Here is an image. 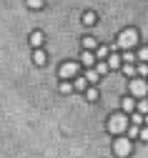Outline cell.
<instances>
[{
  "instance_id": "obj_1",
  "label": "cell",
  "mask_w": 148,
  "mask_h": 158,
  "mask_svg": "<svg viewBox=\"0 0 148 158\" xmlns=\"http://www.w3.org/2000/svg\"><path fill=\"white\" fill-rule=\"evenodd\" d=\"M125 128H128V118H125V113H113L108 118V131L113 135H123Z\"/></svg>"
},
{
  "instance_id": "obj_2",
  "label": "cell",
  "mask_w": 148,
  "mask_h": 158,
  "mask_svg": "<svg viewBox=\"0 0 148 158\" xmlns=\"http://www.w3.org/2000/svg\"><path fill=\"white\" fill-rule=\"evenodd\" d=\"M136 43H138V33L136 30H123L118 35V48H123V50H131Z\"/></svg>"
},
{
  "instance_id": "obj_3",
  "label": "cell",
  "mask_w": 148,
  "mask_h": 158,
  "mask_svg": "<svg viewBox=\"0 0 148 158\" xmlns=\"http://www.w3.org/2000/svg\"><path fill=\"white\" fill-rule=\"evenodd\" d=\"M113 153H116L118 158L131 156V141H128V138H123V135H118V141L113 143Z\"/></svg>"
},
{
  "instance_id": "obj_4",
  "label": "cell",
  "mask_w": 148,
  "mask_h": 158,
  "mask_svg": "<svg viewBox=\"0 0 148 158\" xmlns=\"http://www.w3.org/2000/svg\"><path fill=\"white\" fill-rule=\"evenodd\" d=\"M131 93H133L136 98H146V95H148V83L141 81V78H138V81H131Z\"/></svg>"
},
{
  "instance_id": "obj_5",
  "label": "cell",
  "mask_w": 148,
  "mask_h": 158,
  "mask_svg": "<svg viewBox=\"0 0 148 158\" xmlns=\"http://www.w3.org/2000/svg\"><path fill=\"white\" fill-rule=\"evenodd\" d=\"M75 73H78V65L75 63H66V65H60V70H58L60 78H73Z\"/></svg>"
},
{
  "instance_id": "obj_6",
  "label": "cell",
  "mask_w": 148,
  "mask_h": 158,
  "mask_svg": "<svg viewBox=\"0 0 148 158\" xmlns=\"http://www.w3.org/2000/svg\"><path fill=\"white\" fill-rule=\"evenodd\" d=\"M43 40H45V35L40 33V30H35V33L30 35V45H33V48H40V45H43Z\"/></svg>"
},
{
  "instance_id": "obj_7",
  "label": "cell",
  "mask_w": 148,
  "mask_h": 158,
  "mask_svg": "<svg viewBox=\"0 0 148 158\" xmlns=\"http://www.w3.org/2000/svg\"><path fill=\"white\" fill-rule=\"evenodd\" d=\"M33 63L35 65H45V53L40 48H35V53H33Z\"/></svg>"
},
{
  "instance_id": "obj_8",
  "label": "cell",
  "mask_w": 148,
  "mask_h": 158,
  "mask_svg": "<svg viewBox=\"0 0 148 158\" xmlns=\"http://www.w3.org/2000/svg\"><path fill=\"white\" fill-rule=\"evenodd\" d=\"M80 63H83V65H88V68H93V63H95V55H93L91 50H86V53H83V58H80Z\"/></svg>"
},
{
  "instance_id": "obj_9",
  "label": "cell",
  "mask_w": 148,
  "mask_h": 158,
  "mask_svg": "<svg viewBox=\"0 0 148 158\" xmlns=\"http://www.w3.org/2000/svg\"><path fill=\"white\" fill-rule=\"evenodd\" d=\"M121 108H123L125 113H131V110L136 108V101H133V98H123V101H121Z\"/></svg>"
},
{
  "instance_id": "obj_10",
  "label": "cell",
  "mask_w": 148,
  "mask_h": 158,
  "mask_svg": "<svg viewBox=\"0 0 148 158\" xmlns=\"http://www.w3.org/2000/svg\"><path fill=\"white\" fill-rule=\"evenodd\" d=\"M86 88H88V81H86V78H75L73 90H86Z\"/></svg>"
},
{
  "instance_id": "obj_11",
  "label": "cell",
  "mask_w": 148,
  "mask_h": 158,
  "mask_svg": "<svg viewBox=\"0 0 148 158\" xmlns=\"http://www.w3.org/2000/svg\"><path fill=\"white\" fill-rule=\"evenodd\" d=\"M83 48H86V50H93V48H95V38H83Z\"/></svg>"
},
{
  "instance_id": "obj_12",
  "label": "cell",
  "mask_w": 148,
  "mask_h": 158,
  "mask_svg": "<svg viewBox=\"0 0 148 158\" xmlns=\"http://www.w3.org/2000/svg\"><path fill=\"white\" fill-rule=\"evenodd\" d=\"M83 23L86 25H95V13H86L83 15Z\"/></svg>"
},
{
  "instance_id": "obj_13",
  "label": "cell",
  "mask_w": 148,
  "mask_h": 158,
  "mask_svg": "<svg viewBox=\"0 0 148 158\" xmlns=\"http://www.w3.org/2000/svg\"><path fill=\"white\" fill-rule=\"evenodd\" d=\"M95 58H98V60H103V58H108V48H105V45H100V48L95 50Z\"/></svg>"
},
{
  "instance_id": "obj_14",
  "label": "cell",
  "mask_w": 148,
  "mask_h": 158,
  "mask_svg": "<svg viewBox=\"0 0 148 158\" xmlns=\"http://www.w3.org/2000/svg\"><path fill=\"white\" fill-rule=\"evenodd\" d=\"M121 65V58L118 55H108V68H118Z\"/></svg>"
},
{
  "instance_id": "obj_15",
  "label": "cell",
  "mask_w": 148,
  "mask_h": 158,
  "mask_svg": "<svg viewBox=\"0 0 148 158\" xmlns=\"http://www.w3.org/2000/svg\"><path fill=\"white\" fill-rule=\"evenodd\" d=\"M98 78H100V75H98V73H95L93 68H91V70L86 73V81H88V83H95V81H98Z\"/></svg>"
},
{
  "instance_id": "obj_16",
  "label": "cell",
  "mask_w": 148,
  "mask_h": 158,
  "mask_svg": "<svg viewBox=\"0 0 148 158\" xmlns=\"http://www.w3.org/2000/svg\"><path fill=\"white\" fill-rule=\"evenodd\" d=\"M108 70H111V68H108V63H103V60H100V63L95 65V73H98V75H103V73H108Z\"/></svg>"
},
{
  "instance_id": "obj_17",
  "label": "cell",
  "mask_w": 148,
  "mask_h": 158,
  "mask_svg": "<svg viewBox=\"0 0 148 158\" xmlns=\"http://www.w3.org/2000/svg\"><path fill=\"white\" fill-rule=\"evenodd\" d=\"M138 110L143 115H148V98H141V103H138Z\"/></svg>"
},
{
  "instance_id": "obj_18",
  "label": "cell",
  "mask_w": 148,
  "mask_h": 158,
  "mask_svg": "<svg viewBox=\"0 0 148 158\" xmlns=\"http://www.w3.org/2000/svg\"><path fill=\"white\" fill-rule=\"evenodd\" d=\"M123 73H125V75H136V65H133V63H125V65H123Z\"/></svg>"
},
{
  "instance_id": "obj_19",
  "label": "cell",
  "mask_w": 148,
  "mask_h": 158,
  "mask_svg": "<svg viewBox=\"0 0 148 158\" xmlns=\"http://www.w3.org/2000/svg\"><path fill=\"white\" fill-rule=\"evenodd\" d=\"M28 8H30V10H38V8H43V0H28Z\"/></svg>"
},
{
  "instance_id": "obj_20",
  "label": "cell",
  "mask_w": 148,
  "mask_h": 158,
  "mask_svg": "<svg viewBox=\"0 0 148 158\" xmlns=\"http://www.w3.org/2000/svg\"><path fill=\"white\" fill-rule=\"evenodd\" d=\"M86 95H88V101H98V90H95V88H88Z\"/></svg>"
},
{
  "instance_id": "obj_21",
  "label": "cell",
  "mask_w": 148,
  "mask_h": 158,
  "mask_svg": "<svg viewBox=\"0 0 148 158\" xmlns=\"http://www.w3.org/2000/svg\"><path fill=\"white\" fill-rule=\"evenodd\" d=\"M123 60H125V63H133V60H136V55H133L131 50H125V53H123Z\"/></svg>"
},
{
  "instance_id": "obj_22",
  "label": "cell",
  "mask_w": 148,
  "mask_h": 158,
  "mask_svg": "<svg viewBox=\"0 0 148 158\" xmlns=\"http://www.w3.org/2000/svg\"><path fill=\"white\" fill-rule=\"evenodd\" d=\"M136 73H141V75H148V65H146V63L141 60V65L136 68Z\"/></svg>"
},
{
  "instance_id": "obj_23",
  "label": "cell",
  "mask_w": 148,
  "mask_h": 158,
  "mask_svg": "<svg viewBox=\"0 0 148 158\" xmlns=\"http://www.w3.org/2000/svg\"><path fill=\"white\" fill-rule=\"evenodd\" d=\"M138 60H148V48H141L138 50Z\"/></svg>"
},
{
  "instance_id": "obj_24",
  "label": "cell",
  "mask_w": 148,
  "mask_h": 158,
  "mask_svg": "<svg viewBox=\"0 0 148 158\" xmlns=\"http://www.w3.org/2000/svg\"><path fill=\"white\" fill-rule=\"evenodd\" d=\"M131 121H133V126H141V121H143V113H136V115L131 118Z\"/></svg>"
},
{
  "instance_id": "obj_25",
  "label": "cell",
  "mask_w": 148,
  "mask_h": 158,
  "mask_svg": "<svg viewBox=\"0 0 148 158\" xmlns=\"http://www.w3.org/2000/svg\"><path fill=\"white\" fill-rule=\"evenodd\" d=\"M70 90H73L70 83H60V93H70Z\"/></svg>"
},
{
  "instance_id": "obj_26",
  "label": "cell",
  "mask_w": 148,
  "mask_h": 158,
  "mask_svg": "<svg viewBox=\"0 0 148 158\" xmlns=\"http://www.w3.org/2000/svg\"><path fill=\"white\" fill-rule=\"evenodd\" d=\"M141 138H143V141H148V128H143V131H141Z\"/></svg>"
},
{
  "instance_id": "obj_27",
  "label": "cell",
  "mask_w": 148,
  "mask_h": 158,
  "mask_svg": "<svg viewBox=\"0 0 148 158\" xmlns=\"http://www.w3.org/2000/svg\"><path fill=\"white\" fill-rule=\"evenodd\" d=\"M146 123H148V115H146Z\"/></svg>"
}]
</instances>
